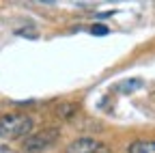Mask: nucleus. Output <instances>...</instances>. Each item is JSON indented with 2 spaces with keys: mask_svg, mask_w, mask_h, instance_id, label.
Wrapping results in <instances>:
<instances>
[{
  "mask_svg": "<svg viewBox=\"0 0 155 153\" xmlns=\"http://www.w3.org/2000/svg\"><path fill=\"white\" fill-rule=\"evenodd\" d=\"M142 86V80L140 78H129V80H123L119 86H116V91L119 93H134L136 88Z\"/></svg>",
  "mask_w": 155,
  "mask_h": 153,
  "instance_id": "nucleus-5",
  "label": "nucleus"
},
{
  "mask_svg": "<svg viewBox=\"0 0 155 153\" xmlns=\"http://www.w3.org/2000/svg\"><path fill=\"white\" fill-rule=\"evenodd\" d=\"M91 32H93V35H108V26H104V24H93V26H91Z\"/></svg>",
  "mask_w": 155,
  "mask_h": 153,
  "instance_id": "nucleus-6",
  "label": "nucleus"
},
{
  "mask_svg": "<svg viewBox=\"0 0 155 153\" xmlns=\"http://www.w3.org/2000/svg\"><path fill=\"white\" fill-rule=\"evenodd\" d=\"M32 129V119L28 114H22V112H13V114H5L0 117V136L2 138H22V136H28Z\"/></svg>",
  "mask_w": 155,
  "mask_h": 153,
  "instance_id": "nucleus-1",
  "label": "nucleus"
},
{
  "mask_svg": "<svg viewBox=\"0 0 155 153\" xmlns=\"http://www.w3.org/2000/svg\"><path fill=\"white\" fill-rule=\"evenodd\" d=\"M73 110H75V106H73V104H65V106H63L61 110H58V112H61V117H69V114H71Z\"/></svg>",
  "mask_w": 155,
  "mask_h": 153,
  "instance_id": "nucleus-7",
  "label": "nucleus"
},
{
  "mask_svg": "<svg viewBox=\"0 0 155 153\" xmlns=\"http://www.w3.org/2000/svg\"><path fill=\"white\" fill-rule=\"evenodd\" d=\"M127 153H155V140H136L129 145Z\"/></svg>",
  "mask_w": 155,
  "mask_h": 153,
  "instance_id": "nucleus-4",
  "label": "nucleus"
},
{
  "mask_svg": "<svg viewBox=\"0 0 155 153\" xmlns=\"http://www.w3.org/2000/svg\"><path fill=\"white\" fill-rule=\"evenodd\" d=\"M97 140L93 138H78L67 147V153H97Z\"/></svg>",
  "mask_w": 155,
  "mask_h": 153,
  "instance_id": "nucleus-3",
  "label": "nucleus"
},
{
  "mask_svg": "<svg viewBox=\"0 0 155 153\" xmlns=\"http://www.w3.org/2000/svg\"><path fill=\"white\" fill-rule=\"evenodd\" d=\"M58 129H54V127H50V129H41V131H37V134H32V136H28L26 140H24V151L26 153H41V151H45L48 147H52L56 140H58Z\"/></svg>",
  "mask_w": 155,
  "mask_h": 153,
  "instance_id": "nucleus-2",
  "label": "nucleus"
}]
</instances>
